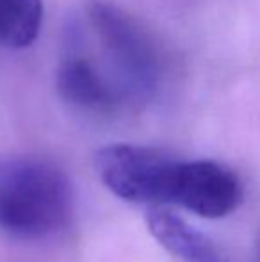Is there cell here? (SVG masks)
<instances>
[{"instance_id":"cell-3","label":"cell","mask_w":260,"mask_h":262,"mask_svg":"<svg viewBox=\"0 0 260 262\" xmlns=\"http://www.w3.org/2000/svg\"><path fill=\"white\" fill-rule=\"evenodd\" d=\"M97 171L104 186L130 204H170V186L177 159L137 145H109L98 150Z\"/></svg>"},{"instance_id":"cell-8","label":"cell","mask_w":260,"mask_h":262,"mask_svg":"<svg viewBox=\"0 0 260 262\" xmlns=\"http://www.w3.org/2000/svg\"><path fill=\"white\" fill-rule=\"evenodd\" d=\"M257 262H260V237L257 241Z\"/></svg>"},{"instance_id":"cell-1","label":"cell","mask_w":260,"mask_h":262,"mask_svg":"<svg viewBox=\"0 0 260 262\" xmlns=\"http://www.w3.org/2000/svg\"><path fill=\"white\" fill-rule=\"evenodd\" d=\"M72 186L59 168L39 159H0V232L43 239L68 223Z\"/></svg>"},{"instance_id":"cell-6","label":"cell","mask_w":260,"mask_h":262,"mask_svg":"<svg viewBox=\"0 0 260 262\" xmlns=\"http://www.w3.org/2000/svg\"><path fill=\"white\" fill-rule=\"evenodd\" d=\"M152 235L175 257L185 262H219L212 243L171 210L153 205L146 212Z\"/></svg>"},{"instance_id":"cell-4","label":"cell","mask_w":260,"mask_h":262,"mask_svg":"<svg viewBox=\"0 0 260 262\" xmlns=\"http://www.w3.org/2000/svg\"><path fill=\"white\" fill-rule=\"evenodd\" d=\"M239 177L216 161H177L170 186V204L208 220H219L241 205Z\"/></svg>"},{"instance_id":"cell-2","label":"cell","mask_w":260,"mask_h":262,"mask_svg":"<svg viewBox=\"0 0 260 262\" xmlns=\"http://www.w3.org/2000/svg\"><path fill=\"white\" fill-rule=\"evenodd\" d=\"M87 20L132 102L150 97L162 73L160 50L152 36L123 9L102 0L89 4Z\"/></svg>"},{"instance_id":"cell-5","label":"cell","mask_w":260,"mask_h":262,"mask_svg":"<svg viewBox=\"0 0 260 262\" xmlns=\"http://www.w3.org/2000/svg\"><path fill=\"white\" fill-rule=\"evenodd\" d=\"M57 90L72 105L100 114H112L132 102L116 80L80 54H69L61 62Z\"/></svg>"},{"instance_id":"cell-7","label":"cell","mask_w":260,"mask_h":262,"mask_svg":"<svg viewBox=\"0 0 260 262\" xmlns=\"http://www.w3.org/2000/svg\"><path fill=\"white\" fill-rule=\"evenodd\" d=\"M41 20V0H0V47H29L38 38Z\"/></svg>"}]
</instances>
